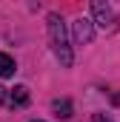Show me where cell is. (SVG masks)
Instances as JSON below:
<instances>
[{"label":"cell","instance_id":"1","mask_svg":"<svg viewBox=\"0 0 120 122\" xmlns=\"http://www.w3.org/2000/svg\"><path fill=\"white\" fill-rule=\"evenodd\" d=\"M49 43H52V51L60 60L63 68H69L74 62V54H72V46H69V34H66V26L57 14H49Z\"/></svg>","mask_w":120,"mask_h":122},{"label":"cell","instance_id":"2","mask_svg":"<svg viewBox=\"0 0 120 122\" xmlns=\"http://www.w3.org/2000/svg\"><path fill=\"white\" fill-rule=\"evenodd\" d=\"M91 14H94V23L106 31H114L117 23H120V17L114 14V9L109 3H91Z\"/></svg>","mask_w":120,"mask_h":122},{"label":"cell","instance_id":"3","mask_svg":"<svg viewBox=\"0 0 120 122\" xmlns=\"http://www.w3.org/2000/svg\"><path fill=\"white\" fill-rule=\"evenodd\" d=\"M91 37H94L91 20H86V17L74 20V40H77V43H91Z\"/></svg>","mask_w":120,"mask_h":122},{"label":"cell","instance_id":"4","mask_svg":"<svg viewBox=\"0 0 120 122\" xmlns=\"http://www.w3.org/2000/svg\"><path fill=\"white\" fill-rule=\"evenodd\" d=\"M9 105H12V108H23V105H29V88H26V85H14L12 94H9Z\"/></svg>","mask_w":120,"mask_h":122},{"label":"cell","instance_id":"5","mask_svg":"<svg viewBox=\"0 0 120 122\" xmlns=\"http://www.w3.org/2000/svg\"><path fill=\"white\" fill-rule=\"evenodd\" d=\"M14 71H17L14 60H12L9 54H3V51H0V77H14Z\"/></svg>","mask_w":120,"mask_h":122},{"label":"cell","instance_id":"6","mask_svg":"<svg viewBox=\"0 0 120 122\" xmlns=\"http://www.w3.org/2000/svg\"><path fill=\"white\" fill-rule=\"evenodd\" d=\"M52 108H54V114H57L60 119H69V117H72V102H69V99H54Z\"/></svg>","mask_w":120,"mask_h":122},{"label":"cell","instance_id":"7","mask_svg":"<svg viewBox=\"0 0 120 122\" xmlns=\"http://www.w3.org/2000/svg\"><path fill=\"white\" fill-rule=\"evenodd\" d=\"M91 122H112V119H109V117H103V114H94V119H91Z\"/></svg>","mask_w":120,"mask_h":122},{"label":"cell","instance_id":"8","mask_svg":"<svg viewBox=\"0 0 120 122\" xmlns=\"http://www.w3.org/2000/svg\"><path fill=\"white\" fill-rule=\"evenodd\" d=\"M0 102H6V88H0Z\"/></svg>","mask_w":120,"mask_h":122},{"label":"cell","instance_id":"9","mask_svg":"<svg viewBox=\"0 0 120 122\" xmlns=\"http://www.w3.org/2000/svg\"><path fill=\"white\" fill-rule=\"evenodd\" d=\"M112 99H114V105H120V94H114V97H112Z\"/></svg>","mask_w":120,"mask_h":122},{"label":"cell","instance_id":"10","mask_svg":"<svg viewBox=\"0 0 120 122\" xmlns=\"http://www.w3.org/2000/svg\"><path fill=\"white\" fill-rule=\"evenodd\" d=\"M37 122H40V119H37Z\"/></svg>","mask_w":120,"mask_h":122}]
</instances>
